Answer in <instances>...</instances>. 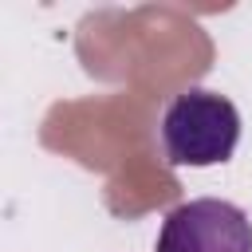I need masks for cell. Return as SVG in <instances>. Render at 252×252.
<instances>
[{
	"instance_id": "6da1fadb",
	"label": "cell",
	"mask_w": 252,
	"mask_h": 252,
	"mask_svg": "<svg viewBox=\"0 0 252 252\" xmlns=\"http://www.w3.org/2000/svg\"><path fill=\"white\" fill-rule=\"evenodd\" d=\"M240 142V110L220 91H181L161 114V150L169 165H220Z\"/></svg>"
},
{
	"instance_id": "7a4b0ae2",
	"label": "cell",
	"mask_w": 252,
	"mask_h": 252,
	"mask_svg": "<svg viewBox=\"0 0 252 252\" xmlns=\"http://www.w3.org/2000/svg\"><path fill=\"white\" fill-rule=\"evenodd\" d=\"M154 252H252V220L232 201L197 197L165 213Z\"/></svg>"
}]
</instances>
